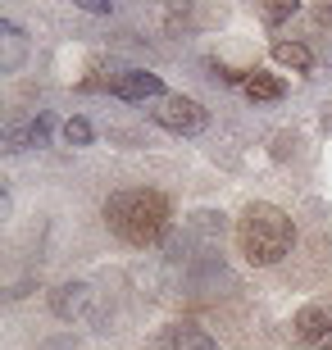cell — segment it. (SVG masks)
<instances>
[{"mask_svg": "<svg viewBox=\"0 0 332 350\" xmlns=\"http://www.w3.org/2000/svg\"><path fill=\"white\" fill-rule=\"evenodd\" d=\"M155 118H159L168 132H187V137H192V132H205V123H209V114H205L196 100H187V96H168V100L155 109Z\"/></svg>", "mask_w": 332, "mask_h": 350, "instance_id": "cell-3", "label": "cell"}, {"mask_svg": "<svg viewBox=\"0 0 332 350\" xmlns=\"http://www.w3.org/2000/svg\"><path fill=\"white\" fill-rule=\"evenodd\" d=\"M114 96H123V100H151V96H164V82L155 78V73L132 68V73H123L114 82Z\"/></svg>", "mask_w": 332, "mask_h": 350, "instance_id": "cell-6", "label": "cell"}, {"mask_svg": "<svg viewBox=\"0 0 332 350\" xmlns=\"http://www.w3.org/2000/svg\"><path fill=\"white\" fill-rule=\"evenodd\" d=\"M164 350H218V341L192 323H178V327L164 332Z\"/></svg>", "mask_w": 332, "mask_h": 350, "instance_id": "cell-7", "label": "cell"}, {"mask_svg": "<svg viewBox=\"0 0 332 350\" xmlns=\"http://www.w3.org/2000/svg\"><path fill=\"white\" fill-rule=\"evenodd\" d=\"M242 87H246V96H251V100H278V96H282V82L268 78V73H251Z\"/></svg>", "mask_w": 332, "mask_h": 350, "instance_id": "cell-9", "label": "cell"}, {"mask_svg": "<svg viewBox=\"0 0 332 350\" xmlns=\"http://www.w3.org/2000/svg\"><path fill=\"white\" fill-rule=\"evenodd\" d=\"M296 10H301L296 0H292V5H268V10H264V18H268V23H282V18H292Z\"/></svg>", "mask_w": 332, "mask_h": 350, "instance_id": "cell-12", "label": "cell"}, {"mask_svg": "<svg viewBox=\"0 0 332 350\" xmlns=\"http://www.w3.org/2000/svg\"><path fill=\"white\" fill-rule=\"evenodd\" d=\"M296 232H292V219L282 214L278 205H255L242 209V219H237V246L251 264H278L287 250H292Z\"/></svg>", "mask_w": 332, "mask_h": 350, "instance_id": "cell-2", "label": "cell"}, {"mask_svg": "<svg viewBox=\"0 0 332 350\" xmlns=\"http://www.w3.org/2000/svg\"><path fill=\"white\" fill-rule=\"evenodd\" d=\"M105 223L132 246H155L168 232V200L159 191H114L105 200Z\"/></svg>", "mask_w": 332, "mask_h": 350, "instance_id": "cell-1", "label": "cell"}, {"mask_svg": "<svg viewBox=\"0 0 332 350\" xmlns=\"http://www.w3.org/2000/svg\"><path fill=\"white\" fill-rule=\"evenodd\" d=\"M46 137H51V114L23 118V123H10V128H5V150L18 155L27 146H46Z\"/></svg>", "mask_w": 332, "mask_h": 350, "instance_id": "cell-5", "label": "cell"}, {"mask_svg": "<svg viewBox=\"0 0 332 350\" xmlns=\"http://www.w3.org/2000/svg\"><path fill=\"white\" fill-rule=\"evenodd\" d=\"M296 337L319 350H332V305H305L296 314Z\"/></svg>", "mask_w": 332, "mask_h": 350, "instance_id": "cell-4", "label": "cell"}, {"mask_svg": "<svg viewBox=\"0 0 332 350\" xmlns=\"http://www.w3.org/2000/svg\"><path fill=\"white\" fill-rule=\"evenodd\" d=\"M64 137H68V146H87L91 142V123H87V118H68Z\"/></svg>", "mask_w": 332, "mask_h": 350, "instance_id": "cell-11", "label": "cell"}, {"mask_svg": "<svg viewBox=\"0 0 332 350\" xmlns=\"http://www.w3.org/2000/svg\"><path fill=\"white\" fill-rule=\"evenodd\" d=\"M82 10H87V14H110L114 5H101V0H82Z\"/></svg>", "mask_w": 332, "mask_h": 350, "instance_id": "cell-13", "label": "cell"}, {"mask_svg": "<svg viewBox=\"0 0 332 350\" xmlns=\"http://www.w3.org/2000/svg\"><path fill=\"white\" fill-rule=\"evenodd\" d=\"M273 55H278V64H292V68H309L314 64V55H309L305 46H296V41H278Z\"/></svg>", "mask_w": 332, "mask_h": 350, "instance_id": "cell-10", "label": "cell"}, {"mask_svg": "<svg viewBox=\"0 0 332 350\" xmlns=\"http://www.w3.org/2000/svg\"><path fill=\"white\" fill-rule=\"evenodd\" d=\"M0 37H5V59H0V68L5 73H14L18 68V59H23V32L14 23H0Z\"/></svg>", "mask_w": 332, "mask_h": 350, "instance_id": "cell-8", "label": "cell"}]
</instances>
